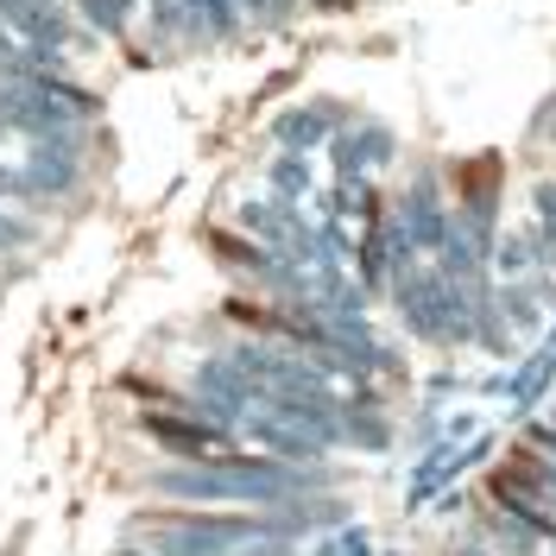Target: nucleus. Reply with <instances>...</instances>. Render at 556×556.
Listing matches in <instances>:
<instances>
[{
	"label": "nucleus",
	"instance_id": "nucleus-1",
	"mask_svg": "<svg viewBox=\"0 0 556 556\" xmlns=\"http://www.w3.org/2000/svg\"><path fill=\"white\" fill-rule=\"evenodd\" d=\"M139 430L165 455H177V462H215V455L235 450V430L203 417V412H165L159 405V412H139Z\"/></svg>",
	"mask_w": 556,
	"mask_h": 556
},
{
	"label": "nucleus",
	"instance_id": "nucleus-2",
	"mask_svg": "<svg viewBox=\"0 0 556 556\" xmlns=\"http://www.w3.org/2000/svg\"><path fill=\"white\" fill-rule=\"evenodd\" d=\"M247 437H253V450L260 455H273V462H323V437H311L304 424H291V417H273V412H253L247 417Z\"/></svg>",
	"mask_w": 556,
	"mask_h": 556
},
{
	"label": "nucleus",
	"instance_id": "nucleus-3",
	"mask_svg": "<svg viewBox=\"0 0 556 556\" xmlns=\"http://www.w3.org/2000/svg\"><path fill=\"white\" fill-rule=\"evenodd\" d=\"M20 172L33 177L38 197H64V190H76V177H83V159H76V146H33Z\"/></svg>",
	"mask_w": 556,
	"mask_h": 556
},
{
	"label": "nucleus",
	"instance_id": "nucleus-4",
	"mask_svg": "<svg viewBox=\"0 0 556 556\" xmlns=\"http://www.w3.org/2000/svg\"><path fill=\"white\" fill-rule=\"evenodd\" d=\"M329 108H291V114H278L273 121V139L285 146V152H311V146H323L329 139Z\"/></svg>",
	"mask_w": 556,
	"mask_h": 556
},
{
	"label": "nucleus",
	"instance_id": "nucleus-5",
	"mask_svg": "<svg viewBox=\"0 0 556 556\" xmlns=\"http://www.w3.org/2000/svg\"><path fill=\"white\" fill-rule=\"evenodd\" d=\"M70 7H76L96 33H108V38H121L127 26H134V13H139L134 0H70Z\"/></svg>",
	"mask_w": 556,
	"mask_h": 556
},
{
	"label": "nucleus",
	"instance_id": "nucleus-6",
	"mask_svg": "<svg viewBox=\"0 0 556 556\" xmlns=\"http://www.w3.org/2000/svg\"><path fill=\"white\" fill-rule=\"evenodd\" d=\"M273 190H278V203H298L304 190H311V165H304V152H285L273 165Z\"/></svg>",
	"mask_w": 556,
	"mask_h": 556
},
{
	"label": "nucleus",
	"instance_id": "nucleus-7",
	"mask_svg": "<svg viewBox=\"0 0 556 556\" xmlns=\"http://www.w3.org/2000/svg\"><path fill=\"white\" fill-rule=\"evenodd\" d=\"M551 374H556V348H551V354H538V361L525 367L519 386H513V399H519V405H531V399H538V392L551 386Z\"/></svg>",
	"mask_w": 556,
	"mask_h": 556
},
{
	"label": "nucleus",
	"instance_id": "nucleus-8",
	"mask_svg": "<svg viewBox=\"0 0 556 556\" xmlns=\"http://www.w3.org/2000/svg\"><path fill=\"white\" fill-rule=\"evenodd\" d=\"M316 556H374V544H367V531H361V525H348V531H336V538H323Z\"/></svg>",
	"mask_w": 556,
	"mask_h": 556
},
{
	"label": "nucleus",
	"instance_id": "nucleus-9",
	"mask_svg": "<svg viewBox=\"0 0 556 556\" xmlns=\"http://www.w3.org/2000/svg\"><path fill=\"white\" fill-rule=\"evenodd\" d=\"M152 26H159L165 38H172V33H184V26L197 33V20H190V7H184V0H152Z\"/></svg>",
	"mask_w": 556,
	"mask_h": 556
},
{
	"label": "nucleus",
	"instance_id": "nucleus-10",
	"mask_svg": "<svg viewBox=\"0 0 556 556\" xmlns=\"http://www.w3.org/2000/svg\"><path fill=\"white\" fill-rule=\"evenodd\" d=\"M7 197H38V190H33V177L20 172V165L0 159V203H7Z\"/></svg>",
	"mask_w": 556,
	"mask_h": 556
},
{
	"label": "nucleus",
	"instance_id": "nucleus-11",
	"mask_svg": "<svg viewBox=\"0 0 556 556\" xmlns=\"http://www.w3.org/2000/svg\"><path fill=\"white\" fill-rule=\"evenodd\" d=\"M26 241H33V228H20V222L0 208V253H13V247H26Z\"/></svg>",
	"mask_w": 556,
	"mask_h": 556
},
{
	"label": "nucleus",
	"instance_id": "nucleus-12",
	"mask_svg": "<svg viewBox=\"0 0 556 556\" xmlns=\"http://www.w3.org/2000/svg\"><path fill=\"white\" fill-rule=\"evenodd\" d=\"M13 51H20V38H13V33H7V26H0V64H7Z\"/></svg>",
	"mask_w": 556,
	"mask_h": 556
},
{
	"label": "nucleus",
	"instance_id": "nucleus-13",
	"mask_svg": "<svg viewBox=\"0 0 556 556\" xmlns=\"http://www.w3.org/2000/svg\"><path fill=\"white\" fill-rule=\"evenodd\" d=\"M354 0H316V13H348Z\"/></svg>",
	"mask_w": 556,
	"mask_h": 556
}]
</instances>
